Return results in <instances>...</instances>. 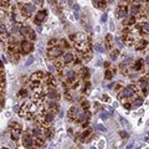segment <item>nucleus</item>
Segmentation results:
<instances>
[{
  "label": "nucleus",
  "instance_id": "obj_43",
  "mask_svg": "<svg viewBox=\"0 0 149 149\" xmlns=\"http://www.w3.org/2000/svg\"><path fill=\"white\" fill-rule=\"evenodd\" d=\"M106 20H107V14H103V15H102V17H101V21L104 22Z\"/></svg>",
  "mask_w": 149,
  "mask_h": 149
},
{
  "label": "nucleus",
  "instance_id": "obj_14",
  "mask_svg": "<svg viewBox=\"0 0 149 149\" xmlns=\"http://www.w3.org/2000/svg\"><path fill=\"white\" fill-rule=\"evenodd\" d=\"M54 118H55V113H54V112H46L45 116H44V119H45V122L47 124H50L51 122H52Z\"/></svg>",
  "mask_w": 149,
  "mask_h": 149
},
{
  "label": "nucleus",
  "instance_id": "obj_36",
  "mask_svg": "<svg viewBox=\"0 0 149 149\" xmlns=\"http://www.w3.org/2000/svg\"><path fill=\"white\" fill-rule=\"evenodd\" d=\"M109 114H111V113H106V112H102L100 117H101L102 119H107V118H108V116H109Z\"/></svg>",
  "mask_w": 149,
  "mask_h": 149
},
{
  "label": "nucleus",
  "instance_id": "obj_35",
  "mask_svg": "<svg viewBox=\"0 0 149 149\" xmlns=\"http://www.w3.org/2000/svg\"><path fill=\"white\" fill-rule=\"evenodd\" d=\"M114 41H116V42L118 44V46H119V47H123V46H124V42H122V41H120V39H119V37H116V39H114Z\"/></svg>",
  "mask_w": 149,
  "mask_h": 149
},
{
  "label": "nucleus",
  "instance_id": "obj_42",
  "mask_svg": "<svg viewBox=\"0 0 149 149\" xmlns=\"http://www.w3.org/2000/svg\"><path fill=\"white\" fill-rule=\"evenodd\" d=\"M102 101H104V102H109V97L108 96H102Z\"/></svg>",
  "mask_w": 149,
  "mask_h": 149
},
{
  "label": "nucleus",
  "instance_id": "obj_18",
  "mask_svg": "<svg viewBox=\"0 0 149 149\" xmlns=\"http://www.w3.org/2000/svg\"><path fill=\"white\" fill-rule=\"evenodd\" d=\"M134 107H141L143 104V97H138V98H136L133 101V103H132Z\"/></svg>",
  "mask_w": 149,
  "mask_h": 149
},
{
  "label": "nucleus",
  "instance_id": "obj_49",
  "mask_svg": "<svg viewBox=\"0 0 149 149\" xmlns=\"http://www.w3.org/2000/svg\"><path fill=\"white\" fill-rule=\"evenodd\" d=\"M144 78H146V80H147L148 85H149V73H148V74H146V76H144Z\"/></svg>",
  "mask_w": 149,
  "mask_h": 149
},
{
  "label": "nucleus",
  "instance_id": "obj_37",
  "mask_svg": "<svg viewBox=\"0 0 149 149\" xmlns=\"http://www.w3.org/2000/svg\"><path fill=\"white\" fill-rule=\"evenodd\" d=\"M119 134H120V137L124 138V139H127V138H128V133H127V132H124V130H122V132H119Z\"/></svg>",
  "mask_w": 149,
  "mask_h": 149
},
{
  "label": "nucleus",
  "instance_id": "obj_4",
  "mask_svg": "<svg viewBox=\"0 0 149 149\" xmlns=\"http://www.w3.org/2000/svg\"><path fill=\"white\" fill-rule=\"evenodd\" d=\"M21 143H22V147H25V148H30L34 146V136H30V134H22V137H21Z\"/></svg>",
  "mask_w": 149,
  "mask_h": 149
},
{
  "label": "nucleus",
  "instance_id": "obj_1",
  "mask_svg": "<svg viewBox=\"0 0 149 149\" xmlns=\"http://www.w3.org/2000/svg\"><path fill=\"white\" fill-rule=\"evenodd\" d=\"M10 128H11V139L14 142L19 141V138L21 136V125L15 122L10 124Z\"/></svg>",
  "mask_w": 149,
  "mask_h": 149
},
{
  "label": "nucleus",
  "instance_id": "obj_25",
  "mask_svg": "<svg viewBox=\"0 0 149 149\" xmlns=\"http://www.w3.org/2000/svg\"><path fill=\"white\" fill-rule=\"evenodd\" d=\"M25 8L30 14L35 11V5H32V4H25Z\"/></svg>",
  "mask_w": 149,
  "mask_h": 149
},
{
  "label": "nucleus",
  "instance_id": "obj_46",
  "mask_svg": "<svg viewBox=\"0 0 149 149\" xmlns=\"http://www.w3.org/2000/svg\"><path fill=\"white\" fill-rule=\"evenodd\" d=\"M54 44H56V40H50V42H49V45L51 46V47H52V46H54Z\"/></svg>",
  "mask_w": 149,
  "mask_h": 149
},
{
  "label": "nucleus",
  "instance_id": "obj_26",
  "mask_svg": "<svg viewBox=\"0 0 149 149\" xmlns=\"http://www.w3.org/2000/svg\"><path fill=\"white\" fill-rule=\"evenodd\" d=\"M142 29L144 30V32H149V22H146V21H144V22H142Z\"/></svg>",
  "mask_w": 149,
  "mask_h": 149
},
{
  "label": "nucleus",
  "instance_id": "obj_34",
  "mask_svg": "<svg viewBox=\"0 0 149 149\" xmlns=\"http://www.w3.org/2000/svg\"><path fill=\"white\" fill-rule=\"evenodd\" d=\"M32 62H34V57H32V56H30V57L27 58V61L25 62V66H30Z\"/></svg>",
  "mask_w": 149,
  "mask_h": 149
},
{
  "label": "nucleus",
  "instance_id": "obj_12",
  "mask_svg": "<svg viewBox=\"0 0 149 149\" xmlns=\"http://www.w3.org/2000/svg\"><path fill=\"white\" fill-rule=\"evenodd\" d=\"M34 147H45V141L42 137H34Z\"/></svg>",
  "mask_w": 149,
  "mask_h": 149
},
{
  "label": "nucleus",
  "instance_id": "obj_16",
  "mask_svg": "<svg viewBox=\"0 0 149 149\" xmlns=\"http://www.w3.org/2000/svg\"><path fill=\"white\" fill-rule=\"evenodd\" d=\"M44 77H45V73L42 71L34 72V73H32V76H31L32 80H44Z\"/></svg>",
  "mask_w": 149,
  "mask_h": 149
},
{
  "label": "nucleus",
  "instance_id": "obj_24",
  "mask_svg": "<svg viewBox=\"0 0 149 149\" xmlns=\"http://www.w3.org/2000/svg\"><path fill=\"white\" fill-rule=\"evenodd\" d=\"M10 8V0H1V9Z\"/></svg>",
  "mask_w": 149,
  "mask_h": 149
},
{
  "label": "nucleus",
  "instance_id": "obj_45",
  "mask_svg": "<svg viewBox=\"0 0 149 149\" xmlns=\"http://www.w3.org/2000/svg\"><path fill=\"white\" fill-rule=\"evenodd\" d=\"M114 21H111V26H109V29H111V31H113L114 30Z\"/></svg>",
  "mask_w": 149,
  "mask_h": 149
},
{
  "label": "nucleus",
  "instance_id": "obj_51",
  "mask_svg": "<svg viewBox=\"0 0 149 149\" xmlns=\"http://www.w3.org/2000/svg\"><path fill=\"white\" fill-rule=\"evenodd\" d=\"M37 31L41 32V31H42V27H41V26H37Z\"/></svg>",
  "mask_w": 149,
  "mask_h": 149
},
{
  "label": "nucleus",
  "instance_id": "obj_3",
  "mask_svg": "<svg viewBox=\"0 0 149 149\" xmlns=\"http://www.w3.org/2000/svg\"><path fill=\"white\" fill-rule=\"evenodd\" d=\"M34 50V45H32L30 41H27V40H24V41H21V44H20V52L21 54H30L31 51Z\"/></svg>",
  "mask_w": 149,
  "mask_h": 149
},
{
  "label": "nucleus",
  "instance_id": "obj_27",
  "mask_svg": "<svg viewBox=\"0 0 149 149\" xmlns=\"http://www.w3.org/2000/svg\"><path fill=\"white\" fill-rule=\"evenodd\" d=\"M49 108H51V109H58V106H57V103H56L55 101H52V102H50L49 103Z\"/></svg>",
  "mask_w": 149,
  "mask_h": 149
},
{
  "label": "nucleus",
  "instance_id": "obj_28",
  "mask_svg": "<svg viewBox=\"0 0 149 149\" xmlns=\"http://www.w3.org/2000/svg\"><path fill=\"white\" fill-rule=\"evenodd\" d=\"M142 63H143V60H138V61L136 62V66H134V70L139 71V70L142 68Z\"/></svg>",
  "mask_w": 149,
  "mask_h": 149
},
{
  "label": "nucleus",
  "instance_id": "obj_7",
  "mask_svg": "<svg viewBox=\"0 0 149 149\" xmlns=\"http://www.w3.org/2000/svg\"><path fill=\"white\" fill-rule=\"evenodd\" d=\"M127 11H128L127 5H120L117 8V10H116V15H117L119 19H123V17L127 16Z\"/></svg>",
  "mask_w": 149,
  "mask_h": 149
},
{
  "label": "nucleus",
  "instance_id": "obj_6",
  "mask_svg": "<svg viewBox=\"0 0 149 149\" xmlns=\"http://www.w3.org/2000/svg\"><path fill=\"white\" fill-rule=\"evenodd\" d=\"M148 46H149L148 40L144 39V37H139V39L136 41V44H134V47H136V50H138V51L147 49Z\"/></svg>",
  "mask_w": 149,
  "mask_h": 149
},
{
  "label": "nucleus",
  "instance_id": "obj_9",
  "mask_svg": "<svg viewBox=\"0 0 149 149\" xmlns=\"http://www.w3.org/2000/svg\"><path fill=\"white\" fill-rule=\"evenodd\" d=\"M76 74H77V72L73 71V70H68L66 72V80L71 83V85L74 82V80H76Z\"/></svg>",
  "mask_w": 149,
  "mask_h": 149
},
{
  "label": "nucleus",
  "instance_id": "obj_10",
  "mask_svg": "<svg viewBox=\"0 0 149 149\" xmlns=\"http://www.w3.org/2000/svg\"><path fill=\"white\" fill-rule=\"evenodd\" d=\"M68 118L70 119H74V118H77L78 117V108H77V107H71V108H70L68 109Z\"/></svg>",
  "mask_w": 149,
  "mask_h": 149
},
{
  "label": "nucleus",
  "instance_id": "obj_32",
  "mask_svg": "<svg viewBox=\"0 0 149 149\" xmlns=\"http://www.w3.org/2000/svg\"><path fill=\"white\" fill-rule=\"evenodd\" d=\"M81 106H82V108H83V109H86V111L90 108V103H88L87 101H83L82 103H81Z\"/></svg>",
  "mask_w": 149,
  "mask_h": 149
},
{
  "label": "nucleus",
  "instance_id": "obj_8",
  "mask_svg": "<svg viewBox=\"0 0 149 149\" xmlns=\"http://www.w3.org/2000/svg\"><path fill=\"white\" fill-rule=\"evenodd\" d=\"M46 15H47V11L46 10H41L39 11L35 15V22H37V24H40V22H42L46 20Z\"/></svg>",
  "mask_w": 149,
  "mask_h": 149
},
{
  "label": "nucleus",
  "instance_id": "obj_29",
  "mask_svg": "<svg viewBox=\"0 0 149 149\" xmlns=\"http://www.w3.org/2000/svg\"><path fill=\"white\" fill-rule=\"evenodd\" d=\"M96 50L98 51V52L103 54V52H104V50H106V47H103V46H102L101 44H97V45H96Z\"/></svg>",
  "mask_w": 149,
  "mask_h": 149
},
{
  "label": "nucleus",
  "instance_id": "obj_15",
  "mask_svg": "<svg viewBox=\"0 0 149 149\" xmlns=\"http://www.w3.org/2000/svg\"><path fill=\"white\" fill-rule=\"evenodd\" d=\"M32 136L34 137H44V128L41 129L39 127H35L32 129Z\"/></svg>",
  "mask_w": 149,
  "mask_h": 149
},
{
  "label": "nucleus",
  "instance_id": "obj_30",
  "mask_svg": "<svg viewBox=\"0 0 149 149\" xmlns=\"http://www.w3.org/2000/svg\"><path fill=\"white\" fill-rule=\"evenodd\" d=\"M112 72H113L112 70H107V71H106V76H104L106 80H111V78H112Z\"/></svg>",
  "mask_w": 149,
  "mask_h": 149
},
{
  "label": "nucleus",
  "instance_id": "obj_50",
  "mask_svg": "<svg viewBox=\"0 0 149 149\" xmlns=\"http://www.w3.org/2000/svg\"><path fill=\"white\" fill-rule=\"evenodd\" d=\"M49 68H50V71H52V72L55 71V68L52 67V65H49Z\"/></svg>",
  "mask_w": 149,
  "mask_h": 149
},
{
  "label": "nucleus",
  "instance_id": "obj_53",
  "mask_svg": "<svg viewBox=\"0 0 149 149\" xmlns=\"http://www.w3.org/2000/svg\"><path fill=\"white\" fill-rule=\"evenodd\" d=\"M109 66V62H104V67H108Z\"/></svg>",
  "mask_w": 149,
  "mask_h": 149
},
{
  "label": "nucleus",
  "instance_id": "obj_13",
  "mask_svg": "<svg viewBox=\"0 0 149 149\" xmlns=\"http://www.w3.org/2000/svg\"><path fill=\"white\" fill-rule=\"evenodd\" d=\"M74 60V55L73 54H71V52H67V54H65L63 55V63L65 65H67V63H70V62H72Z\"/></svg>",
  "mask_w": 149,
  "mask_h": 149
},
{
  "label": "nucleus",
  "instance_id": "obj_31",
  "mask_svg": "<svg viewBox=\"0 0 149 149\" xmlns=\"http://www.w3.org/2000/svg\"><path fill=\"white\" fill-rule=\"evenodd\" d=\"M96 128L100 130V132H107V128L104 127V125H102V124H97L96 125Z\"/></svg>",
  "mask_w": 149,
  "mask_h": 149
},
{
  "label": "nucleus",
  "instance_id": "obj_23",
  "mask_svg": "<svg viewBox=\"0 0 149 149\" xmlns=\"http://www.w3.org/2000/svg\"><path fill=\"white\" fill-rule=\"evenodd\" d=\"M118 55H119V51L118 50H113V51H111V58L112 60H117V57H118Z\"/></svg>",
  "mask_w": 149,
  "mask_h": 149
},
{
  "label": "nucleus",
  "instance_id": "obj_20",
  "mask_svg": "<svg viewBox=\"0 0 149 149\" xmlns=\"http://www.w3.org/2000/svg\"><path fill=\"white\" fill-rule=\"evenodd\" d=\"M85 40H86V35L83 32H78L76 35V41L74 42H77V41H85Z\"/></svg>",
  "mask_w": 149,
  "mask_h": 149
},
{
  "label": "nucleus",
  "instance_id": "obj_17",
  "mask_svg": "<svg viewBox=\"0 0 149 149\" xmlns=\"http://www.w3.org/2000/svg\"><path fill=\"white\" fill-rule=\"evenodd\" d=\"M44 137L46 139H51V138H52V129H51L50 127H45L44 128Z\"/></svg>",
  "mask_w": 149,
  "mask_h": 149
},
{
  "label": "nucleus",
  "instance_id": "obj_40",
  "mask_svg": "<svg viewBox=\"0 0 149 149\" xmlns=\"http://www.w3.org/2000/svg\"><path fill=\"white\" fill-rule=\"evenodd\" d=\"M124 108L125 109H130L132 108V106H130V103H128V102H124Z\"/></svg>",
  "mask_w": 149,
  "mask_h": 149
},
{
  "label": "nucleus",
  "instance_id": "obj_2",
  "mask_svg": "<svg viewBox=\"0 0 149 149\" xmlns=\"http://www.w3.org/2000/svg\"><path fill=\"white\" fill-rule=\"evenodd\" d=\"M74 47L81 54L91 52V44H87L86 41H77V42H74Z\"/></svg>",
  "mask_w": 149,
  "mask_h": 149
},
{
  "label": "nucleus",
  "instance_id": "obj_5",
  "mask_svg": "<svg viewBox=\"0 0 149 149\" xmlns=\"http://www.w3.org/2000/svg\"><path fill=\"white\" fill-rule=\"evenodd\" d=\"M49 57L50 58H55V57H58V56H61V55H63V50L61 49V47H58V46H52L50 50H49Z\"/></svg>",
  "mask_w": 149,
  "mask_h": 149
},
{
  "label": "nucleus",
  "instance_id": "obj_21",
  "mask_svg": "<svg viewBox=\"0 0 149 149\" xmlns=\"http://www.w3.org/2000/svg\"><path fill=\"white\" fill-rule=\"evenodd\" d=\"M27 37H29V40H31V41L36 40V34H35V31L32 30V29H29V34H27Z\"/></svg>",
  "mask_w": 149,
  "mask_h": 149
},
{
  "label": "nucleus",
  "instance_id": "obj_44",
  "mask_svg": "<svg viewBox=\"0 0 149 149\" xmlns=\"http://www.w3.org/2000/svg\"><path fill=\"white\" fill-rule=\"evenodd\" d=\"M119 119H120V123H122L123 125H124V124H128V122H127V120H125V119H124L123 117H120Z\"/></svg>",
  "mask_w": 149,
  "mask_h": 149
},
{
  "label": "nucleus",
  "instance_id": "obj_22",
  "mask_svg": "<svg viewBox=\"0 0 149 149\" xmlns=\"http://www.w3.org/2000/svg\"><path fill=\"white\" fill-rule=\"evenodd\" d=\"M29 29H30V27L21 26V27H20V34H21L22 36H27V34H29Z\"/></svg>",
  "mask_w": 149,
  "mask_h": 149
},
{
  "label": "nucleus",
  "instance_id": "obj_39",
  "mask_svg": "<svg viewBox=\"0 0 149 149\" xmlns=\"http://www.w3.org/2000/svg\"><path fill=\"white\" fill-rule=\"evenodd\" d=\"M26 93H27V92H26V90H21L20 92H19V95H20L21 97H25V96H26Z\"/></svg>",
  "mask_w": 149,
  "mask_h": 149
},
{
  "label": "nucleus",
  "instance_id": "obj_47",
  "mask_svg": "<svg viewBox=\"0 0 149 149\" xmlns=\"http://www.w3.org/2000/svg\"><path fill=\"white\" fill-rule=\"evenodd\" d=\"M112 39H113V37H112L111 35H107V37H106V40H107V42H109V41H111Z\"/></svg>",
  "mask_w": 149,
  "mask_h": 149
},
{
  "label": "nucleus",
  "instance_id": "obj_48",
  "mask_svg": "<svg viewBox=\"0 0 149 149\" xmlns=\"http://www.w3.org/2000/svg\"><path fill=\"white\" fill-rule=\"evenodd\" d=\"M120 90V83H117V86H116V91H119Z\"/></svg>",
  "mask_w": 149,
  "mask_h": 149
},
{
  "label": "nucleus",
  "instance_id": "obj_11",
  "mask_svg": "<svg viewBox=\"0 0 149 149\" xmlns=\"http://www.w3.org/2000/svg\"><path fill=\"white\" fill-rule=\"evenodd\" d=\"M47 96L50 97V98H52V100H58V97H60L58 92L55 90V87L49 88V90H47Z\"/></svg>",
  "mask_w": 149,
  "mask_h": 149
},
{
  "label": "nucleus",
  "instance_id": "obj_33",
  "mask_svg": "<svg viewBox=\"0 0 149 149\" xmlns=\"http://www.w3.org/2000/svg\"><path fill=\"white\" fill-rule=\"evenodd\" d=\"M34 4L37 6H44V0H34Z\"/></svg>",
  "mask_w": 149,
  "mask_h": 149
},
{
  "label": "nucleus",
  "instance_id": "obj_41",
  "mask_svg": "<svg viewBox=\"0 0 149 149\" xmlns=\"http://www.w3.org/2000/svg\"><path fill=\"white\" fill-rule=\"evenodd\" d=\"M16 31H20V27H19L17 25H14L13 26V32H16Z\"/></svg>",
  "mask_w": 149,
  "mask_h": 149
},
{
  "label": "nucleus",
  "instance_id": "obj_52",
  "mask_svg": "<svg viewBox=\"0 0 149 149\" xmlns=\"http://www.w3.org/2000/svg\"><path fill=\"white\" fill-rule=\"evenodd\" d=\"M146 62L148 63V66H149V56H147V58H146Z\"/></svg>",
  "mask_w": 149,
  "mask_h": 149
},
{
  "label": "nucleus",
  "instance_id": "obj_19",
  "mask_svg": "<svg viewBox=\"0 0 149 149\" xmlns=\"http://www.w3.org/2000/svg\"><path fill=\"white\" fill-rule=\"evenodd\" d=\"M139 5H132L130 6V14H132V15H137V14L139 13Z\"/></svg>",
  "mask_w": 149,
  "mask_h": 149
},
{
  "label": "nucleus",
  "instance_id": "obj_38",
  "mask_svg": "<svg viewBox=\"0 0 149 149\" xmlns=\"http://www.w3.org/2000/svg\"><path fill=\"white\" fill-rule=\"evenodd\" d=\"M91 133V130H86V132H83V134H82V139H85V138H87L88 137V134Z\"/></svg>",
  "mask_w": 149,
  "mask_h": 149
}]
</instances>
